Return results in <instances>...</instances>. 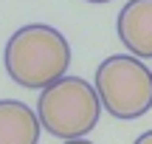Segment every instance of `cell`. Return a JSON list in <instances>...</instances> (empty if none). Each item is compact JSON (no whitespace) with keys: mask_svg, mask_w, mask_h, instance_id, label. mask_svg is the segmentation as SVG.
<instances>
[{"mask_svg":"<svg viewBox=\"0 0 152 144\" xmlns=\"http://www.w3.org/2000/svg\"><path fill=\"white\" fill-rule=\"evenodd\" d=\"M3 62L11 82H17L20 88L45 90L48 85L68 76L71 45L54 26L31 23L9 37Z\"/></svg>","mask_w":152,"mask_h":144,"instance_id":"6da1fadb","label":"cell"},{"mask_svg":"<svg viewBox=\"0 0 152 144\" xmlns=\"http://www.w3.org/2000/svg\"><path fill=\"white\" fill-rule=\"evenodd\" d=\"M37 116H39V124L62 141L85 139L99 124L102 99L87 79L62 76L59 82L39 90Z\"/></svg>","mask_w":152,"mask_h":144,"instance_id":"7a4b0ae2","label":"cell"},{"mask_svg":"<svg viewBox=\"0 0 152 144\" xmlns=\"http://www.w3.org/2000/svg\"><path fill=\"white\" fill-rule=\"evenodd\" d=\"M96 88L102 107L113 119H141L152 107V71L132 54H113L96 68Z\"/></svg>","mask_w":152,"mask_h":144,"instance_id":"3957f363","label":"cell"},{"mask_svg":"<svg viewBox=\"0 0 152 144\" xmlns=\"http://www.w3.org/2000/svg\"><path fill=\"white\" fill-rule=\"evenodd\" d=\"M115 31L132 57L152 60V0H130L118 11Z\"/></svg>","mask_w":152,"mask_h":144,"instance_id":"277c9868","label":"cell"},{"mask_svg":"<svg viewBox=\"0 0 152 144\" xmlns=\"http://www.w3.org/2000/svg\"><path fill=\"white\" fill-rule=\"evenodd\" d=\"M42 124L20 99H0V144H37Z\"/></svg>","mask_w":152,"mask_h":144,"instance_id":"5b68a950","label":"cell"},{"mask_svg":"<svg viewBox=\"0 0 152 144\" xmlns=\"http://www.w3.org/2000/svg\"><path fill=\"white\" fill-rule=\"evenodd\" d=\"M132 144H152V130H147V133H141Z\"/></svg>","mask_w":152,"mask_h":144,"instance_id":"8992f818","label":"cell"},{"mask_svg":"<svg viewBox=\"0 0 152 144\" xmlns=\"http://www.w3.org/2000/svg\"><path fill=\"white\" fill-rule=\"evenodd\" d=\"M62 144H93V141H87V139H71V141H62Z\"/></svg>","mask_w":152,"mask_h":144,"instance_id":"52a82bcc","label":"cell"},{"mask_svg":"<svg viewBox=\"0 0 152 144\" xmlns=\"http://www.w3.org/2000/svg\"><path fill=\"white\" fill-rule=\"evenodd\" d=\"M87 3H110V0H87Z\"/></svg>","mask_w":152,"mask_h":144,"instance_id":"ba28073f","label":"cell"}]
</instances>
